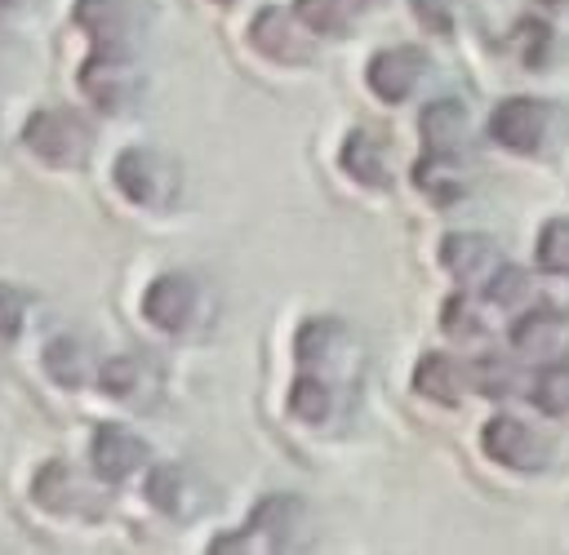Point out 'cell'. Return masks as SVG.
I'll use <instances>...</instances> for the list:
<instances>
[{
  "mask_svg": "<svg viewBox=\"0 0 569 555\" xmlns=\"http://www.w3.org/2000/svg\"><path fill=\"white\" fill-rule=\"evenodd\" d=\"M342 169L356 178V182H365V186H387L391 178H387V151H382V142L373 138V133H365V129H356L347 142H342Z\"/></svg>",
  "mask_w": 569,
  "mask_h": 555,
  "instance_id": "cell-18",
  "label": "cell"
},
{
  "mask_svg": "<svg viewBox=\"0 0 569 555\" xmlns=\"http://www.w3.org/2000/svg\"><path fill=\"white\" fill-rule=\"evenodd\" d=\"M538 266L542 271H569V218H551L538 235Z\"/></svg>",
  "mask_w": 569,
  "mask_h": 555,
  "instance_id": "cell-26",
  "label": "cell"
},
{
  "mask_svg": "<svg viewBox=\"0 0 569 555\" xmlns=\"http://www.w3.org/2000/svg\"><path fill=\"white\" fill-rule=\"evenodd\" d=\"M525 293H529V275H525L520 266H498V271L485 280V297H489L493 306H516Z\"/></svg>",
  "mask_w": 569,
  "mask_h": 555,
  "instance_id": "cell-27",
  "label": "cell"
},
{
  "mask_svg": "<svg viewBox=\"0 0 569 555\" xmlns=\"http://www.w3.org/2000/svg\"><path fill=\"white\" fill-rule=\"evenodd\" d=\"M27 147L49 164H80L89 151V124L67 107H44L27 120Z\"/></svg>",
  "mask_w": 569,
  "mask_h": 555,
  "instance_id": "cell-4",
  "label": "cell"
},
{
  "mask_svg": "<svg viewBox=\"0 0 569 555\" xmlns=\"http://www.w3.org/2000/svg\"><path fill=\"white\" fill-rule=\"evenodd\" d=\"M76 22L89 31L93 49H129L133 44V22L138 4L133 0H80Z\"/></svg>",
  "mask_w": 569,
  "mask_h": 555,
  "instance_id": "cell-9",
  "label": "cell"
},
{
  "mask_svg": "<svg viewBox=\"0 0 569 555\" xmlns=\"http://www.w3.org/2000/svg\"><path fill=\"white\" fill-rule=\"evenodd\" d=\"M365 0H298L293 13L307 31H325V36H342L356 18H360Z\"/></svg>",
  "mask_w": 569,
  "mask_h": 555,
  "instance_id": "cell-20",
  "label": "cell"
},
{
  "mask_svg": "<svg viewBox=\"0 0 569 555\" xmlns=\"http://www.w3.org/2000/svg\"><path fill=\"white\" fill-rule=\"evenodd\" d=\"M533 404L542 413H569V364H542L533 377Z\"/></svg>",
  "mask_w": 569,
  "mask_h": 555,
  "instance_id": "cell-24",
  "label": "cell"
},
{
  "mask_svg": "<svg viewBox=\"0 0 569 555\" xmlns=\"http://www.w3.org/2000/svg\"><path fill=\"white\" fill-rule=\"evenodd\" d=\"M116 186L142 209H169L178 195V169L151 147H129L116 155Z\"/></svg>",
  "mask_w": 569,
  "mask_h": 555,
  "instance_id": "cell-2",
  "label": "cell"
},
{
  "mask_svg": "<svg viewBox=\"0 0 569 555\" xmlns=\"http://www.w3.org/2000/svg\"><path fill=\"white\" fill-rule=\"evenodd\" d=\"M445 329H449L453 337H462V342H471V337L485 333V324L476 320V306H471L467 297H449V302H445Z\"/></svg>",
  "mask_w": 569,
  "mask_h": 555,
  "instance_id": "cell-28",
  "label": "cell"
},
{
  "mask_svg": "<svg viewBox=\"0 0 569 555\" xmlns=\"http://www.w3.org/2000/svg\"><path fill=\"white\" fill-rule=\"evenodd\" d=\"M560 120H565L560 107L547 98H507L493 107L489 133L498 147H507L516 155H542V151H551Z\"/></svg>",
  "mask_w": 569,
  "mask_h": 555,
  "instance_id": "cell-1",
  "label": "cell"
},
{
  "mask_svg": "<svg viewBox=\"0 0 569 555\" xmlns=\"http://www.w3.org/2000/svg\"><path fill=\"white\" fill-rule=\"evenodd\" d=\"M196 280L191 275H178V271H169V275H156L151 284H147V293H142V315L156 324V329H164V333H182L187 324H191V315H196Z\"/></svg>",
  "mask_w": 569,
  "mask_h": 555,
  "instance_id": "cell-7",
  "label": "cell"
},
{
  "mask_svg": "<svg viewBox=\"0 0 569 555\" xmlns=\"http://www.w3.org/2000/svg\"><path fill=\"white\" fill-rule=\"evenodd\" d=\"M471 386H480L485 395H511L520 386V377H516V364L507 355H485L471 364Z\"/></svg>",
  "mask_w": 569,
  "mask_h": 555,
  "instance_id": "cell-25",
  "label": "cell"
},
{
  "mask_svg": "<svg viewBox=\"0 0 569 555\" xmlns=\"http://www.w3.org/2000/svg\"><path fill=\"white\" fill-rule=\"evenodd\" d=\"M302 524V502L289 493H276L267 502H258L244 537H218L213 551H231V546H262V551H280L293 542V528Z\"/></svg>",
  "mask_w": 569,
  "mask_h": 555,
  "instance_id": "cell-6",
  "label": "cell"
},
{
  "mask_svg": "<svg viewBox=\"0 0 569 555\" xmlns=\"http://www.w3.org/2000/svg\"><path fill=\"white\" fill-rule=\"evenodd\" d=\"M293 351H298V364H302V369H311V373L325 377L329 369H338V364L347 360L351 337H347V329H342L333 315H320V320H307V324H302Z\"/></svg>",
  "mask_w": 569,
  "mask_h": 555,
  "instance_id": "cell-13",
  "label": "cell"
},
{
  "mask_svg": "<svg viewBox=\"0 0 569 555\" xmlns=\"http://www.w3.org/2000/svg\"><path fill=\"white\" fill-rule=\"evenodd\" d=\"M440 262L462 280V284H485L498 266H502V253L489 235H471V231H453L445 235L440 244Z\"/></svg>",
  "mask_w": 569,
  "mask_h": 555,
  "instance_id": "cell-12",
  "label": "cell"
},
{
  "mask_svg": "<svg viewBox=\"0 0 569 555\" xmlns=\"http://www.w3.org/2000/svg\"><path fill=\"white\" fill-rule=\"evenodd\" d=\"M480 444H485V453H489L493 462L516 466V471H538V466L547 462V453H551L547 435H538L529 422L507 417V413H498V417H489V422H485Z\"/></svg>",
  "mask_w": 569,
  "mask_h": 555,
  "instance_id": "cell-5",
  "label": "cell"
},
{
  "mask_svg": "<svg viewBox=\"0 0 569 555\" xmlns=\"http://www.w3.org/2000/svg\"><path fill=\"white\" fill-rule=\"evenodd\" d=\"M89 457H93V471L107 480V484H120V480H129L142 462H147V444L133 435V431H124V426H98L93 431V444H89Z\"/></svg>",
  "mask_w": 569,
  "mask_h": 555,
  "instance_id": "cell-10",
  "label": "cell"
},
{
  "mask_svg": "<svg viewBox=\"0 0 569 555\" xmlns=\"http://www.w3.org/2000/svg\"><path fill=\"white\" fill-rule=\"evenodd\" d=\"M80 89L102 111H124L142 93V75L133 67V53L129 49H93L84 71H80Z\"/></svg>",
  "mask_w": 569,
  "mask_h": 555,
  "instance_id": "cell-3",
  "label": "cell"
},
{
  "mask_svg": "<svg viewBox=\"0 0 569 555\" xmlns=\"http://www.w3.org/2000/svg\"><path fill=\"white\" fill-rule=\"evenodd\" d=\"M418 129H422L427 151H436V155H458V147H462V138H467V107L453 102V98L427 102L422 115H418Z\"/></svg>",
  "mask_w": 569,
  "mask_h": 555,
  "instance_id": "cell-16",
  "label": "cell"
},
{
  "mask_svg": "<svg viewBox=\"0 0 569 555\" xmlns=\"http://www.w3.org/2000/svg\"><path fill=\"white\" fill-rule=\"evenodd\" d=\"M329 408H333V386H329V377L302 369V377H298L293 391H289V413H293L298 422H325Z\"/></svg>",
  "mask_w": 569,
  "mask_h": 555,
  "instance_id": "cell-21",
  "label": "cell"
},
{
  "mask_svg": "<svg viewBox=\"0 0 569 555\" xmlns=\"http://www.w3.org/2000/svg\"><path fill=\"white\" fill-rule=\"evenodd\" d=\"M98 377H102V391L107 395H116V400H142V386L156 382V369L142 355H111L98 369Z\"/></svg>",
  "mask_w": 569,
  "mask_h": 555,
  "instance_id": "cell-19",
  "label": "cell"
},
{
  "mask_svg": "<svg viewBox=\"0 0 569 555\" xmlns=\"http://www.w3.org/2000/svg\"><path fill=\"white\" fill-rule=\"evenodd\" d=\"M422 71H427L422 49H413V44H391V49L373 53V62H369V89H373L382 102H405V98L418 89Z\"/></svg>",
  "mask_w": 569,
  "mask_h": 555,
  "instance_id": "cell-8",
  "label": "cell"
},
{
  "mask_svg": "<svg viewBox=\"0 0 569 555\" xmlns=\"http://www.w3.org/2000/svg\"><path fill=\"white\" fill-rule=\"evenodd\" d=\"M413 386H418L422 395L440 400V404H458L462 391L471 386V369L458 364L449 351H427V355L418 360V369H413Z\"/></svg>",
  "mask_w": 569,
  "mask_h": 555,
  "instance_id": "cell-15",
  "label": "cell"
},
{
  "mask_svg": "<svg viewBox=\"0 0 569 555\" xmlns=\"http://www.w3.org/2000/svg\"><path fill=\"white\" fill-rule=\"evenodd\" d=\"M413 13L436 36H449L453 31V0H413Z\"/></svg>",
  "mask_w": 569,
  "mask_h": 555,
  "instance_id": "cell-29",
  "label": "cell"
},
{
  "mask_svg": "<svg viewBox=\"0 0 569 555\" xmlns=\"http://www.w3.org/2000/svg\"><path fill=\"white\" fill-rule=\"evenodd\" d=\"M516 351H525L529 360H542V364H556L565 355V342H569V324L556 315V311H529L516 333H511Z\"/></svg>",
  "mask_w": 569,
  "mask_h": 555,
  "instance_id": "cell-14",
  "label": "cell"
},
{
  "mask_svg": "<svg viewBox=\"0 0 569 555\" xmlns=\"http://www.w3.org/2000/svg\"><path fill=\"white\" fill-rule=\"evenodd\" d=\"M44 369H49L53 382L80 386V382L89 377V351H84V342H76V337H53V342L44 346Z\"/></svg>",
  "mask_w": 569,
  "mask_h": 555,
  "instance_id": "cell-23",
  "label": "cell"
},
{
  "mask_svg": "<svg viewBox=\"0 0 569 555\" xmlns=\"http://www.w3.org/2000/svg\"><path fill=\"white\" fill-rule=\"evenodd\" d=\"M413 182H418V191H422L431 204H440V209L453 204V200L467 191V178H462L458 160H453V155H436V151H427V160H418Z\"/></svg>",
  "mask_w": 569,
  "mask_h": 555,
  "instance_id": "cell-17",
  "label": "cell"
},
{
  "mask_svg": "<svg viewBox=\"0 0 569 555\" xmlns=\"http://www.w3.org/2000/svg\"><path fill=\"white\" fill-rule=\"evenodd\" d=\"M22 306H27V297L18 289H0V333H18Z\"/></svg>",
  "mask_w": 569,
  "mask_h": 555,
  "instance_id": "cell-30",
  "label": "cell"
},
{
  "mask_svg": "<svg viewBox=\"0 0 569 555\" xmlns=\"http://www.w3.org/2000/svg\"><path fill=\"white\" fill-rule=\"evenodd\" d=\"M249 40L271 58V62H307L311 44L298 31V13L284 9H258V18L249 22Z\"/></svg>",
  "mask_w": 569,
  "mask_h": 555,
  "instance_id": "cell-11",
  "label": "cell"
},
{
  "mask_svg": "<svg viewBox=\"0 0 569 555\" xmlns=\"http://www.w3.org/2000/svg\"><path fill=\"white\" fill-rule=\"evenodd\" d=\"M187 471L182 466H160L151 480H147V497L164 511V515H191L200 506V497H187Z\"/></svg>",
  "mask_w": 569,
  "mask_h": 555,
  "instance_id": "cell-22",
  "label": "cell"
}]
</instances>
